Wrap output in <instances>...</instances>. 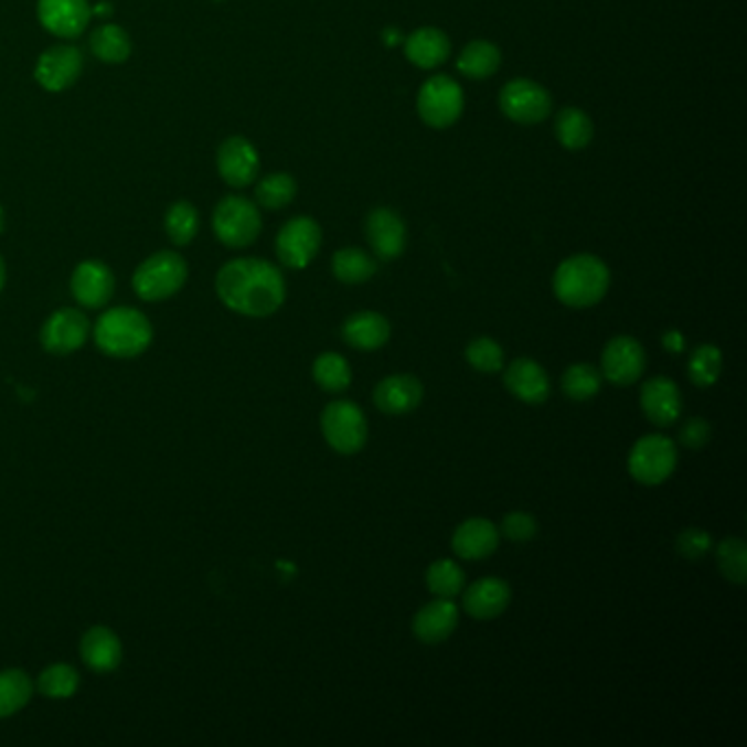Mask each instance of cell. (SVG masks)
Returning a JSON list of instances; mask_svg holds the SVG:
<instances>
[{
    "instance_id": "cell-29",
    "label": "cell",
    "mask_w": 747,
    "mask_h": 747,
    "mask_svg": "<svg viewBox=\"0 0 747 747\" xmlns=\"http://www.w3.org/2000/svg\"><path fill=\"white\" fill-rule=\"evenodd\" d=\"M555 135L566 150H584L593 143L595 124L579 108H562L555 119Z\"/></svg>"
},
{
    "instance_id": "cell-6",
    "label": "cell",
    "mask_w": 747,
    "mask_h": 747,
    "mask_svg": "<svg viewBox=\"0 0 747 747\" xmlns=\"http://www.w3.org/2000/svg\"><path fill=\"white\" fill-rule=\"evenodd\" d=\"M320 430L327 446L344 456L362 451L369 439V424L362 408L346 399H335L324 406Z\"/></svg>"
},
{
    "instance_id": "cell-19",
    "label": "cell",
    "mask_w": 747,
    "mask_h": 747,
    "mask_svg": "<svg viewBox=\"0 0 747 747\" xmlns=\"http://www.w3.org/2000/svg\"><path fill=\"white\" fill-rule=\"evenodd\" d=\"M115 275L113 270L97 259L82 262L71 277V292L75 300L86 309L106 307L115 295Z\"/></svg>"
},
{
    "instance_id": "cell-39",
    "label": "cell",
    "mask_w": 747,
    "mask_h": 747,
    "mask_svg": "<svg viewBox=\"0 0 747 747\" xmlns=\"http://www.w3.org/2000/svg\"><path fill=\"white\" fill-rule=\"evenodd\" d=\"M746 542L741 537H726L717 546V566L730 584H737V586L746 584Z\"/></svg>"
},
{
    "instance_id": "cell-28",
    "label": "cell",
    "mask_w": 747,
    "mask_h": 747,
    "mask_svg": "<svg viewBox=\"0 0 747 747\" xmlns=\"http://www.w3.org/2000/svg\"><path fill=\"white\" fill-rule=\"evenodd\" d=\"M88 44H90L93 55L99 62H106V64H121L132 53V40L128 35V31L119 24H113V22L97 26L90 33Z\"/></svg>"
},
{
    "instance_id": "cell-37",
    "label": "cell",
    "mask_w": 747,
    "mask_h": 747,
    "mask_svg": "<svg viewBox=\"0 0 747 747\" xmlns=\"http://www.w3.org/2000/svg\"><path fill=\"white\" fill-rule=\"evenodd\" d=\"M722 366H724V355H722L719 346L704 342L691 353L689 380L700 388H708V386L717 384V380L722 375Z\"/></svg>"
},
{
    "instance_id": "cell-11",
    "label": "cell",
    "mask_w": 747,
    "mask_h": 747,
    "mask_svg": "<svg viewBox=\"0 0 747 747\" xmlns=\"http://www.w3.org/2000/svg\"><path fill=\"white\" fill-rule=\"evenodd\" d=\"M322 244V231L316 220L311 217H295L290 220L277 235V257L286 268L302 270L307 268Z\"/></svg>"
},
{
    "instance_id": "cell-42",
    "label": "cell",
    "mask_w": 747,
    "mask_h": 747,
    "mask_svg": "<svg viewBox=\"0 0 747 747\" xmlns=\"http://www.w3.org/2000/svg\"><path fill=\"white\" fill-rule=\"evenodd\" d=\"M713 548V537L704 529H686L675 540V551L691 562L704 559Z\"/></svg>"
},
{
    "instance_id": "cell-34",
    "label": "cell",
    "mask_w": 747,
    "mask_h": 747,
    "mask_svg": "<svg viewBox=\"0 0 747 747\" xmlns=\"http://www.w3.org/2000/svg\"><path fill=\"white\" fill-rule=\"evenodd\" d=\"M602 375L593 364H573L562 377V391L573 402H590L600 393Z\"/></svg>"
},
{
    "instance_id": "cell-13",
    "label": "cell",
    "mask_w": 747,
    "mask_h": 747,
    "mask_svg": "<svg viewBox=\"0 0 747 747\" xmlns=\"http://www.w3.org/2000/svg\"><path fill=\"white\" fill-rule=\"evenodd\" d=\"M84 71V55L75 44H55L46 49L35 64V79L49 93L68 90Z\"/></svg>"
},
{
    "instance_id": "cell-5",
    "label": "cell",
    "mask_w": 747,
    "mask_h": 747,
    "mask_svg": "<svg viewBox=\"0 0 747 747\" xmlns=\"http://www.w3.org/2000/svg\"><path fill=\"white\" fill-rule=\"evenodd\" d=\"M213 233L226 248H246L262 233V213L244 195H226L213 211Z\"/></svg>"
},
{
    "instance_id": "cell-8",
    "label": "cell",
    "mask_w": 747,
    "mask_h": 747,
    "mask_svg": "<svg viewBox=\"0 0 747 747\" xmlns=\"http://www.w3.org/2000/svg\"><path fill=\"white\" fill-rule=\"evenodd\" d=\"M465 108V97L460 86L448 75L430 77L417 97V110L426 126L435 130H446L453 126Z\"/></svg>"
},
{
    "instance_id": "cell-1",
    "label": "cell",
    "mask_w": 747,
    "mask_h": 747,
    "mask_svg": "<svg viewBox=\"0 0 747 747\" xmlns=\"http://www.w3.org/2000/svg\"><path fill=\"white\" fill-rule=\"evenodd\" d=\"M215 292L231 311L248 318L273 316L281 309L288 295L281 270L255 257L224 264L215 277Z\"/></svg>"
},
{
    "instance_id": "cell-10",
    "label": "cell",
    "mask_w": 747,
    "mask_h": 747,
    "mask_svg": "<svg viewBox=\"0 0 747 747\" xmlns=\"http://www.w3.org/2000/svg\"><path fill=\"white\" fill-rule=\"evenodd\" d=\"M90 335V322L82 309L62 307L46 318L40 329V344L51 355H71L79 351Z\"/></svg>"
},
{
    "instance_id": "cell-7",
    "label": "cell",
    "mask_w": 747,
    "mask_h": 747,
    "mask_svg": "<svg viewBox=\"0 0 747 747\" xmlns=\"http://www.w3.org/2000/svg\"><path fill=\"white\" fill-rule=\"evenodd\" d=\"M677 467V446L664 435H649L633 444L627 458L631 478L644 487H658L673 476Z\"/></svg>"
},
{
    "instance_id": "cell-9",
    "label": "cell",
    "mask_w": 747,
    "mask_h": 747,
    "mask_svg": "<svg viewBox=\"0 0 747 747\" xmlns=\"http://www.w3.org/2000/svg\"><path fill=\"white\" fill-rule=\"evenodd\" d=\"M500 110L520 126H535L551 117V93L533 79H513L500 90Z\"/></svg>"
},
{
    "instance_id": "cell-35",
    "label": "cell",
    "mask_w": 747,
    "mask_h": 747,
    "mask_svg": "<svg viewBox=\"0 0 747 747\" xmlns=\"http://www.w3.org/2000/svg\"><path fill=\"white\" fill-rule=\"evenodd\" d=\"M297 191H299L297 180L290 173H270L259 180L255 198L259 206L277 211V209H286L288 204H292L297 198Z\"/></svg>"
},
{
    "instance_id": "cell-40",
    "label": "cell",
    "mask_w": 747,
    "mask_h": 747,
    "mask_svg": "<svg viewBox=\"0 0 747 747\" xmlns=\"http://www.w3.org/2000/svg\"><path fill=\"white\" fill-rule=\"evenodd\" d=\"M465 360L469 362L471 369L480 373H498L504 366V351L498 340L489 335H480L467 344Z\"/></svg>"
},
{
    "instance_id": "cell-43",
    "label": "cell",
    "mask_w": 747,
    "mask_h": 747,
    "mask_svg": "<svg viewBox=\"0 0 747 747\" xmlns=\"http://www.w3.org/2000/svg\"><path fill=\"white\" fill-rule=\"evenodd\" d=\"M713 437V428L706 419L702 417H691L682 428H680V444L686 449L700 451L706 448Z\"/></svg>"
},
{
    "instance_id": "cell-17",
    "label": "cell",
    "mask_w": 747,
    "mask_h": 747,
    "mask_svg": "<svg viewBox=\"0 0 747 747\" xmlns=\"http://www.w3.org/2000/svg\"><path fill=\"white\" fill-rule=\"evenodd\" d=\"M424 402V384L419 377L399 373L384 377L373 391V404L380 413L402 417L417 410Z\"/></svg>"
},
{
    "instance_id": "cell-30",
    "label": "cell",
    "mask_w": 747,
    "mask_h": 747,
    "mask_svg": "<svg viewBox=\"0 0 747 747\" xmlns=\"http://www.w3.org/2000/svg\"><path fill=\"white\" fill-rule=\"evenodd\" d=\"M333 277L346 286H360L375 277L377 262L360 248H342L331 259Z\"/></svg>"
},
{
    "instance_id": "cell-38",
    "label": "cell",
    "mask_w": 747,
    "mask_h": 747,
    "mask_svg": "<svg viewBox=\"0 0 747 747\" xmlns=\"http://www.w3.org/2000/svg\"><path fill=\"white\" fill-rule=\"evenodd\" d=\"M426 586L437 598L458 597L465 590V573L456 562L439 559L428 568Z\"/></svg>"
},
{
    "instance_id": "cell-21",
    "label": "cell",
    "mask_w": 747,
    "mask_h": 747,
    "mask_svg": "<svg viewBox=\"0 0 747 747\" xmlns=\"http://www.w3.org/2000/svg\"><path fill=\"white\" fill-rule=\"evenodd\" d=\"M500 546V531L487 517H469L451 535V551L460 559L480 562L491 557Z\"/></svg>"
},
{
    "instance_id": "cell-32",
    "label": "cell",
    "mask_w": 747,
    "mask_h": 747,
    "mask_svg": "<svg viewBox=\"0 0 747 747\" xmlns=\"http://www.w3.org/2000/svg\"><path fill=\"white\" fill-rule=\"evenodd\" d=\"M311 375H313V382L324 393H333V395L335 393H344L351 386V377H353L349 362L340 353H335V351L320 353L313 360Z\"/></svg>"
},
{
    "instance_id": "cell-22",
    "label": "cell",
    "mask_w": 747,
    "mask_h": 747,
    "mask_svg": "<svg viewBox=\"0 0 747 747\" xmlns=\"http://www.w3.org/2000/svg\"><path fill=\"white\" fill-rule=\"evenodd\" d=\"M458 607L451 598H437L424 605L413 618V633L424 644H441L458 627Z\"/></svg>"
},
{
    "instance_id": "cell-16",
    "label": "cell",
    "mask_w": 747,
    "mask_h": 747,
    "mask_svg": "<svg viewBox=\"0 0 747 747\" xmlns=\"http://www.w3.org/2000/svg\"><path fill=\"white\" fill-rule=\"evenodd\" d=\"M259 167V151L244 137H231L217 150V171L222 180L235 189L253 184Z\"/></svg>"
},
{
    "instance_id": "cell-45",
    "label": "cell",
    "mask_w": 747,
    "mask_h": 747,
    "mask_svg": "<svg viewBox=\"0 0 747 747\" xmlns=\"http://www.w3.org/2000/svg\"><path fill=\"white\" fill-rule=\"evenodd\" d=\"M384 35H386V44H397L399 38H402V33H399L397 29H391V31H386Z\"/></svg>"
},
{
    "instance_id": "cell-23",
    "label": "cell",
    "mask_w": 747,
    "mask_h": 747,
    "mask_svg": "<svg viewBox=\"0 0 747 747\" xmlns=\"http://www.w3.org/2000/svg\"><path fill=\"white\" fill-rule=\"evenodd\" d=\"M79 653H82L84 664L93 669L95 673H113L124 662V644L119 636L104 625L90 627L84 633Z\"/></svg>"
},
{
    "instance_id": "cell-2",
    "label": "cell",
    "mask_w": 747,
    "mask_h": 747,
    "mask_svg": "<svg viewBox=\"0 0 747 747\" xmlns=\"http://www.w3.org/2000/svg\"><path fill=\"white\" fill-rule=\"evenodd\" d=\"M102 353L117 360H130L150 349L153 340L150 318L135 307H115L99 316L93 329Z\"/></svg>"
},
{
    "instance_id": "cell-41",
    "label": "cell",
    "mask_w": 747,
    "mask_h": 747,
    "mask_svg": "<svg viewBox=\"0 0 747 747\" xmlns=\"http://www.w3.org/2000/svg\"><path fill=\"white\" fill-rule=\"evenodd\" d=\"M537 531H540V526H537L535 515H531L526 511H511L502 520V535L509 542H515V544H526V542L535 540Z\"/></svg>"
},
{
    "instance_id": "cell-18",
    "label": "cell",
    "mask_w": 747,
    "mask_h": 747,
    "mask_svg": "<svg viewBox=\"0 0 747 747\" xmlns=\"http://www.w3.org/2000/svg\"><path fill=\"white\" fill-rule=\"evenodd\" d=\"M640 408L653 426H673L682 415V395L677 384L666 375L647 380L640 388Z\"/></svg>"
},
{
    "instance_id": "cell-36",
    "label": "cell",
    "mask_w": 747,
    "mask_h": 747,
    "mask_svg": "<svg viewBox=\"0 0 747 747\" xmlns=\"http://www.w3.org/2000/svg\"><path fill=\"white\" fill-rule=\"evenodd\" d=\"M79 689V673L64 662L46 666L38 677V691L46 700H71Z\"/></svg>"
},
{
    "instance_id": "cell-25",
    "label": "cell",
    "mask_w": 747,
    "mask_h": 747,
    "mask_svg": "<svg viewBox=\"0 0 747 747\" xmlns=\"http://www.w3.org/2000/svg\"><path fill=\"white\" fill-rule=\"evenodd\" d=\"M342 338L358 351H377L391 340V322L377 311H355L344 320Z\"/></svg>"
},
{
    "instance_id": "cell-20",
    "label": "cell",
    "mask_w": 747,
    "mask_h": 747,
    "mask_svg": "<svg viewBox=\"0 0 747 747\" xmlns=\"http://www.w3.org/2000/svg\"><path fill=\"white\" fill-rule=\"evenodd\" d=\"M504 386L506 391L529 404V406H540L551 397V377L544 371V366L531 358H517L513 360L506 371H504Z\"/></svg>"
},
{
    "instance_id": "cell-14",
    "label": "cell",
    "mask_w": 747,
    "mask_h": 747,
    "mask_svg": "<svg viewBox=\"0 0 747 747\" xmlns=\"http://www.w3.org/2000/svg\"><path fill=\"white\" fill-rule=\"evenodd\" d=\"M93 18L88 0H38L40 24L62 40L79 38Z\"/></svg>"
},
{
    "instance_id": "cell-12",
    "label": "cell",
    "mask_w": 747,
    "mask_h": 747,
    "mask_svg": "<svg viewBox=\"0 0 747 747\" xmlns=\"http://www.w3.org/2000/svg\"><path fill=\"white\" fill-rule=\"evenodd\" d=\"M647 366L642 344L631 335L611 338L600 355V375L616 386L636 384Z\"/></svg>"
},
{
    "instance_id": "cell-26",
    "label": "cell",
    "mask_w": 747,
    "mask_h": 747,
    "mask_svg": "<svg viewBox=\"0 0 747 747\" xmlns=\"http://www.w3.org/2000/svg\"><path fill=\"white\" fill-rule=\"evenodd\" d=\"M451 53L448 33L437 26L417 29L406 40V57L419 68H437L448 62Z\"/></svg>"
},
{
    "instance_id": "cell-31",
    "label": "cell",
    "mask_w": 747,
    "mask_h": 747,
    "mask_svg": "<svg viewBox=\"0 0 747 747\" xmlns=\"http://www.w3.org/2000/svg\"><path fill=\"white\" fill-rule=\"evenodd\" d=\"M33 680L22 669L0 671V719L20 713L33 697Z\"/></svg>"
},
{
    "instance_id": "cell-44",
    "label": "cell",
    "mask_w": 747,
    "mask_h": 747,
    "mask_svg": "<svg viewBox=\"0 0 747 747\" xmlns=\"http://www.w3.org/2000/svg\"><path fill=\"white\" fill-rule=\"evenodd\" d=\"M662 344H664V349L669 353H682L684 346H686V340H684V335L677 329H671V331H666L662 335Z\"/></svg>"
},
{
    "instance_id": "cell-27",
    "label": "cell",
    "mask_w": 747,
    "mask_h": 747,
    "mask_svg": "<svg viewBox=\"0 0 747 747\" xmlns=\"http://www.w3.org/2000/svg\"><path fill=\"white\" fill-rule=\"evenodd\" d=\"M502 64V53L493 42L473 40L458 55V71L469 79H489L498 73Z\"/></svg>"
},
{
    "instance_id": "cell-24",
    "label": "cell",
    "mask_w": 747,
    "mask_h": 747,
    "mask_svg": "<svg viewBox=\"0 0 747 747\" xmlns=\"http://www.w3.org/2000/svg\"><path fill=\"white\" fill-rule=\"evenodd\" d=\"M511 602V586L498 577L473 581L462 595V609L476 620H491L506 611Z\"/></svg>"
},
{
    "instance_id": "cell-15",
    "label": "cell",
    "mask_w": 747,
    "mask_h": 747,
    "mask_svg": "<svg viewBox=\"0 0 747 747\" xmlns=\"http://www.w3.org/2000/svg\"><path fill=\"white\" fill-rule=\"evenodd\" d=\"M366 239L380 262H393L406 250V224L393 209H375L366 217Z\"/></svg>"
},
{
    "instance_id": "cell-3",
    "label": "cell",
    "mask_w": 747,
    "mask_h": 747,
    "mask_svg": "<svg viewBox=\"0 0 747 747\" xmlns=\"http://www.w3.org/2000/svg\"><path fill=\"white\" fill-rule=\"evenodd\" d=\"M609 268L595 255L568 257L553 277L555 297L566 307L586 309L605 299L609 290Z\"/></svg>"
},
{
    "instance_id": "cell-33",
    "label": "cell",
    "mask_w": 747,
    "mask_h": 747,
    "mask_svg": "<svg viewBox=\"0 0 747 747\" xmlns=\"http://www.w3.org/2000/svg\"><path fill=\"white\" fill-rule=\"evenodd\" d=\"M198 228H200V215L191 202L178 200L167 209L164 233L173 246H189L195 239Z\"/></svg>"
},
{
    "instance_id": "cell-46",
    "label": "cell",
    "mask_w": 747,
    "mask_h": 747,
    "mask_svg": "<svg viewBox=\"0 0 747 747\" xmlns=\"http://www.w3.org/2000/svg\"><path fill=\"white\" fill-rule=\"evenodd\" d=\"M4 281H7V268H4V262H2V257H0V292H2V288H4Z\"/></svg>"
},
{
    "instance_id": "cell-4",
    "label": "cell",
    "mask_w": 747,
    "mask_h": 747,
    "mask_svg": "<svg viewBox=\"0 0 747 747\" xmlns=\"http://www.w3.org/2000/svg\"><path fill=\"white\" fill-rule=\"evenodd\" d=\"M186 277V262L173 250H160L135 270L132 288L139 299L160 302L175 297L184 288Z\"/></svg>"
}]
</instances>
